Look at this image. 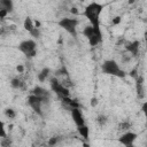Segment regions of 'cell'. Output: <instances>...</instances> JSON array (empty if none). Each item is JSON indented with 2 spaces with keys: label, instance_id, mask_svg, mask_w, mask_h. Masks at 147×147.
<instances>
[{
  "label": "cell",
  "instance_id": "1",
  "mask_svg": "<svg viewBox=\"0 0 147 147\" xmlns=\"http://www.w3.org/2000/svg\"><path fill=\"white\" fill-rule=\"evenodd\" d=\"M102 9H103V6L101 3L91 2L85 7L83 15L87 18V21L92 26L100 28V15L102 13Z\"/></svg>",
  "mask_w": 147,
  "mask_h": 147
},
{
  "label": "cell",
  "instance_id": "2",
  "mask_svg": "<svg viewBox=\"0 0 147 147\" xmlns=\"http://www.w3.org/2000/svg\"><path fill=\"white\" fill-rule=\"evenodd\" d=\"M101 70L106 75L115 76V77H118V78H124L126 76L125 71L123 69H121V67L118 65V63L115 60H106L101 64Z\"/></svg>",
  "mask_w": 147,
  "mask_h": 147
},
{
  "label": "cell",
  "instance_id": "3",
  "mask_svg": "<svg viewBox=\"0 0 147 147\" xmlns=\"http://www.w3.org/2000/svg\"><path fill=\"white\" fill-rule=\"evenodd\" d=\"M83 34L87 39V41L91 46H96L102 41V33H101L100 28L92 26L91 24L84 28Z\"/></svg>",
  "mask_w": 147,
  "mask_h": 147
},
{
  "label": "cell",
  "instance_id": "4",
  "mask_svg": "<svg viewBox=\"0 0 147 147\" xmlns=\"http://www.w3.org/2000/svg\"><path fill=\"white\" fill-rule=\"evenodd\" d=\"M18 51L21 53H23L26 57H30V59L31 57H34L36 54H37V44L32 39L23 40L18 45Z\"/></svg>",
  "mask_w": 147,
  "mask_h": 147
},
{
  "label": "cell",
  "instance_id": "5",
  "mask_svg": "<svg viewBox=\"0 0 147 147\" xmlns=\"http://www.w3.org/2000/svg\"><path fill=\"white\" fill-rule=\"evenodd\" d=\"M64 31H67L69 34L72 37L77 36V25H78V20L77 18H70V17H63L57 23Z\"/></svg>",
  "mask_w": 147,
  "mask_h": 147
},
{
  "label": "cell",
  "instance_id": "6",
  "mask_svg": "<svg viewBox=\"0 0 147 147\" xmlns=\"http://www.w3.org/2000/svg\"><path fill=\"white\" fill-rule=\"evenodd\" d=\"M49 84H51L52 91H53V92H55V94H56L60 99H63V98H67V96H69V95H70V92H69L68 87H67V86H64L62 83H60V82H59V79H57L56 77L52 78Z\"/></svg>",
  "mask_w": 147,
  "mask_h": 147
},
{
  "label": "cell",
  "instance_id": "7",
  "mask_svg": "<svg viewBox=\"0 0 147 147\" xmlns=\"http://www.w3.org/2000/svg\"><path fill=\"white\" fill-rule=\"evenodd\" d=\"M42 103H44V101L39 98V96H37L36 94H30L29 96H28V105L32 108V110L36 113V114H38V115H42V111H41V106H42Z\"/></svg>",
  "mask_w": 147,
  "mask_h": 147
},
{
  "label": "cell",
  "instance_id": "8",
  "mask_svg": "<svg viewBox=\"0 0 147 147\" xmlns=\"http://www.w3.org/2000/svg\"><path fill=\"white\" fill-rule=\"evenodd\" d=\"M23 25H24V29H25L32 37H34V38H39V36H40L39 28H37V26L33 24V22H32V20H31L30 17H26V18L24 20Z\"/></svg>",
  "mask_w": 147,
  "mask_h": 147
},
{
  "label": "cell",
  "instance_id": "9",
  "mask_svg": "<svg viewBox=\"0 0 147 147\" xmlns=\"http://www.w3.org/2000/svg\"><path fill=\"white\" fill-rule=\"evenodd\" d=\"M136 139H137V133L127 131V132H125L124 134H122L118 138V141H119V144H122L124 146L131 147V146H133V142H134Z\"/></svg>",
  "mask_w": 147,
  "mask_h": 147
},
{
  "label": "cell",
  "instance_id": "10",
  "mask_svg": "<svg viewBox=\"0 0 147 147\" xmlns=\"http://www.w3.org/2000/svg\"><path fill=\"white\" fill-rule=\"evenodd\" d=\"M70 113H71V118H72L74 123L76 124V126H80V125L85 124L84 116L82 115L79 108H74L72 110H70Z\"/></svg>",
  "mask_w": 147,
  "mask_h": 147
},
{
  "label": "cell",
  "instance_id": "11",
  "mask_svg": "<svg viewBox=\"0 0 147 147\" xmlns=\"http://www.w3.org/2000/svg\"><path fill=\"white\" fill-rule=\"evenodd\" d=\"M32 93L36 94L37 96H39L44 102H48L49 99H51V93H49L47 90H45V88H42V87H40V86H36V87L33 88Z\"/></svg>",
  "mask_w": 147,
  "mask_h": 147
},
{
  "label": "cell",
  "instance_id": "12",
  "mask_svg": "<svg viewBox=\"0 0 147 147\" xmlns=\"http://www.w3.org/2000/svg\"><path fill=\"white\" fill-rule=\"evenodd\" d=\"M139 46H140V42H139V41H132V42H129V44L125 46V48H126V51H127L131 55L138 56V55H139Z\"/></svg>",
  "mask_w": 147,
  "mask_h": 147
},
{
  "label": "cell",
  "instance_id": "13",
  "mask_svg": "<svg viewBox=\"0 0 147 147\" xmlns=\"http://www.w3.org/2000/svg\"><path fill=\"white\" fill-rule=\"evenodd\" d=\"M61 101H62L63 107H64V108H67V109H69V110H72L74 108H79V103H78L76 100L70 99L69 96L61 99Z\"/></svg>",
  "mask_w": 147,
  "mask_h": 147
},
{
  "label": "cell",
  "instance_id": "14",
  "mask_svg": "<svg viewBox=\"0 0 147 147\" xmlns=\"http://www.w3.org/2000/svg\"><path fill=\"white\" fill-rule=\"evenodd\" d=\"M136 88H137V95L139 99L144 98V78L141 76H138L136 78Z\"/></svg>",
  "mask_w": 147,
  "mask_h": 147
},
{
  "label": "cell",
  "instance_id": "15",
  "mask_svg": "<svg viewBox=\"0 0 147 147\" xmlns=\"http://www.w3.org/2000/svg\"><path fill=\"white\" fill-rule=\"evenodd\" d=\"M0 8L6 9L8 13H11L13 9H14L13 0H0Z\"/></svg>",
  "mask_w": 147,
  "mask_h": 147
},
{
  "label": "cell",
  "instance_id": "16",
  "mask_svg": "<svg viewBox=\"0 0 147 147\" xmlns=\"http://www.w3.org/2000/svg\"><path fill=\"white\" fill-rule=\"evenodd\" d=\"M77 130H78V133H79V136L83 138V139H85V140H87L88 139V134H90V129H88V126L87 125H80V126H77Z\"/></svg>",
  "mask_w": 147,
  "mask_h": 147
},
{
  "label": "cell",
  "instance_id": "17",
  "mask_svg": "<svg viewBox=\"0 0 147 147\" xmlns=\"http://www.w3.org/2000/svg\"><path fill=\"white\" fill-rule=\"evenodd\" d=\"M10 85H11V87H14V88H16V90H22V88H24V86H25L24 82H23L22 79H20V78H13V79L10 80Z\"/></svg>",
  "mask_w": 147,
  "mask_h": 147
},
{
  "label": "cell",
  "instance_id": "18",
  "mask_svg": "<svg viewBox=\"0 0 147 147\" xmlns=\"http://www.w3.org/2000/svg\"><path fill=\"white\" fill-rule=\"evenodd\" d=\"M49 72H51V70H49L48 68H44V69L38 74V80H39V82H45L46 78L48 77Z\"/></svg>",
  "mask_w": 147,
  "mask_h": 147
},
{
  "label": "cell",
  "instance_id": "19",
  "mask_svg": "<svg viewBox=\"0 0 147 147\" xmlns=\"http://www.w3.org/2000/svg\"><path fill=\"white\" fill-rule=\"evenodd\" d=\"M96 122L99 123V125L103 126V125L107 123V117H106V116H103V115H100V116H98V118H96Z\"/></svg>",
  "mask_w": 147,
  "mask_h": 147
},
{
  "label": "cell",
  "instance_id": "20",
  "mask_svg": "<svg viewBox=\"0 0 147 147\" xmlns=\"http://www.w3.org/2000/svg\"><path fill=\"white\" fill-rule=\"evenodd\" d=\"M5 115H6L8 118H14L16 114H15V111H14L13 109L8 108V109H6V110H5Z\"/></svg>",
  "mask_w": 147,
  "mask_h": 147
},
{
  "label": "cell",
  "instance_id": "21",
  "mask_svg": "<svg viewBox=\"0 0 147 147\" xmlns=\"http://www.w3.org/2000/svg\"><path fill=\"white\" fill-rule=\"evenodd\" d=\"M141 111H142L144 116L147 118V101L142 103V106H141Z\"/></svg>",
  "mask_w": 147,
  "mask_h": 147
},
{
  "label": "cell",
  "instance_id": "22",
  "mask_svg": "<svg viewBox=\"0 0 147 147\" xmlns=\"http://www.w3.org/2000/svg\"><path fill=\"white\" fill-rule=\"evenodd\" d=\"M130 123H127V122H125V123H122V124H119V130H127V129H130Z\"/></svg>",
  "mask_w": 147,
  "mask_h": 147
},
{
  "label": "cell",
  "instance_id": "23",
  "mask_svg": "<svg viewBox=\"0 0 147 147\" xmlns=\"http://www.w3.org/2000/svg\"><path fill=\"white\" fill-rule=\"evenodd\" d=\"M57 141H59V137H52V138L49 139L48 144H49V145H55V144H57Z\"/></svg>",
  "mask_w": 147,
  "mask_h": 147
},
{
  "label": "cell",
  "instance_id": "24",
  "mask_svg": "<svg viewBox=\"0 0 147 147\" xmlns=\"http://www.w3.org/2000/svg\"><path fill=\"white\" fill-rule=\"evenodd\" d=\"M8 14V11L6 9H0V17L1 18H5V16Z\"/></svg>",
  "mask_w": 147,
  "mask_h": 147
},
{
  "label": "cell",
  "instance_id": "25",
  "mask_svg": "<svg viewBox=\"0 0 147 147\" xmlns=\"http://www.w3.org/2000/svg\"><path fill=\"white\" fill-rule=\"evenodd\" d=\"M98 105V100L95 99V98H93V99H91V106H96Z\"/></svg>",
  "mask_w": 147,
  "mask_h": 147
},
{
  "label": "cell",
  "instance_id": "26",
  "mask_svg": "<svg viewBox=\"0 0 147 147\" xmlns=\"http://www.w3.org/2000/svg\"><path fill=\"white\" fill-rule=\"evenodd\" d=\"M119 22H121V17H118V16H117V17H115V18L113 20V23H114V24H118Z\"/></svg>",
  "mask_w": 147,
  "mask_h": 147
},
{
  "label": "cell",
  "instance_id": "27",
  "mask_svg": "<svg viewBox=\"0 0 147 147\" xmlns=\"http://www.w3.org/2000/svg\"><path fill=\"white\" fill-rule=\"evenodd\" d=\"M16 70H17L18 72H23L24 68H23V65H21V64H20V65H17V67H16Z\"/></svg>",
  "mask_w": 147,
  "mask_h": 147
},
{
  "label": "cell",
  "instance_id": "28",
  "mask_svg": "<svg viewBox=\"0 0 147 147\" xmlns=\"http://www.w3.org/2000/svg\"><path fill=\"white\" fill-rule=\"evenodd\" d=\"M70 13H72V14H77V13H78V11H77V8L71 7V8H70Z\"/></svg>",
  "mask_w": 147,
  "mask_h": 147
},
{
  "label": "cell",
  "instance_id": "29",
  "mask_svg": "<svg viewBox=\"0 0 147 147\" xmlns=\"http://www.w3.org/2000/svg\"><path fill=\"white\" fill-rule=\"evenodd\" d=\"M145 40H146V44H147V31L145 32Z\"/></svg>",
  "mask_w": 147,
  "mask_h": 147
},
{
  "label": "cell",
  "instance_id": "30",
  "mask_svg": "<svg viewBox=\"0 0 147 147\" xmlns=\"http://www.w3.org/2000/svg\"><path fill=\"white\" fill-rule=\"evenodd\" d=\"M134 2V0H129V3H133Z\"/></svg>",
  "mask_w": 147,
  "mask_h": 147
}]
</instances>
